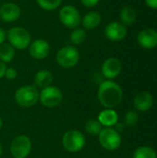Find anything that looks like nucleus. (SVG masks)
Instances as JSON below:
<instances>
[{
  "label": "nucleus",
  "mask_w": 157,
  "mask_h": 158,
  "mask_svg": "<svg viewBox=\"0 0 157 158\" xmlns=\"http://www.w3.org/2000/svg\"><path fill=\"white\" fill-rule=\"evenodd\" d=\"M102 21V16L98 11H90L86 13L81 19V24L83 29L86 30H94L97 28Z\"/></svg>",
  "instance_id": "nucleus-17"
},
{
  "label": "nucleus",
  "mask_w": 157,
  "mask_h": 158,
  "mask_svg": "<svg viewBox=\"0 0 157 158\" xmlns=\"http://www.w3.org/2000/svg\"><path fill=\"white\" fill-rule=\"evenodd\" d=\"M137 18V13L134 8L131 6H124L119 13V19L120 22L124 24L125 26L131 25L134 23Z\"/></svg>",
  "instance_id": "nucleus-19"
},
{
  "label": "nucleus",
  "mask_w": 157,
  "mask_h": 158,
  "mask_svg": "<svg viewBox=\"0 0 157 158\" xmlns=\"http://www.w3.org/2000/svg\"><path fill=\"white\" fill-rule=\"evenodd\" d=\"M2 127H3V119H2V118L0 117V131L2 130Z\"/></svg>",
  "instance_id": "nucleus-32"
},
{
  "label": "nucleus",
  "mask_w": 157,
  "mask_h": 158,
  "mask_svg": "<svg viewBox=\"0 0 157 158\" xmlns=\"http://www.w3.org/2000/svg\"><path fill=\"white\" fill-rule=\"evenodd\" d=\"M2 153H3V146H2V144H1V143H0V157H1V156H2Z\"/></svg>",
  "instance_id": "nucleus-33"
},
{
  "label": "nucleus",
  "mask_w": 157,
  "mask_h": 158,
  "mask_svg": "<svg viewBox=\"0 0 157 158\" xmlns=\"http://www.w3.org/2000/svg\"><path fill=\"white\" fill-rule=\"evenodd\" d=\"M97 97L100 104L105 108H115L118 106L123 98L122 88L116 81L106 80L99 84Z\"/></svg>",
  "instance_id": "nucleus-1"
},
{
  "label": "nucleus",
  "mask_w": 157,
  "mask_h": 158,
  "mask_svg": "<svg viewBox=\"0 0 157 158\" xmlns=\"http://www.w3.org/2000/svg\"><path fill=\"white\" fill-rule=\"evenodd\" d=\"M86 143V139L81 131L72 129L66 131L62 137V145L69 153H79Z\"/></svg>",
  "instance_id": "nucleus-5"
},
{
  "label": "nucleus",
  "mask_w": 157,
  "mask_h": 158,
  "mask_svg": "<svg viewBox=\"0 0 157 158\" xmlns=\"http://www.w3.org/2000/svg\"><path fill=\"white\" fill-rule=\"evenodd\" d=\"M114 127H116L115 129H116L118 132H119V131H122L124 130V125H123L122 123H118V122Z\"/></svg>",
  "instance_id": "nucleus-31"
},
{
  "label": "nucleus",
  "mask_w": 157,
  "mask_h": 158,
  "mask_svg": "<svg viewBox=\"0 0 157 158\" xmlns=\"http://www.w3.org/2000/svg\"><path fill=\"white\" fill-rule=\"evenodd\" d=\"M103 126L101 125V123L97 120V118H92L89 119L86 123H85V131L89 135L92 136H98L99 133L101 132V131L103 130Z\"/></svg>",
  "instance_id": "nucleus-22"
},
{
  "label": "nucleus",
  "mask_w": 157,
  "mask_h": 158,
  "mask_svg": "<svg viewBox=\"0 0 157 158\" xmlns=\"http://www.w3.org/2000/svg\"><path fill=\"white\" fill-rule=\"evenodd\" d=\"M6 68H7V67H6V63H4L3 61H1V60H0V79L4 78Z\"/></svg>",
  "instance_id": "nucleus-29"
},
{
  "label": "nucleus",
  "mask_w": 157,
  "mask_h": 158,
  "mask_svg": "<svg viewBox=\"0 0 157 158\" xmlns=\"http://www.w3.org/2000/svg\"><path fill=\"white\" fill-rule=\"evenodd\" d=\"M153 104H154L153 95L149 92H145V91L137 94L133 101L134 107L138 111H142V112L148 111L149 109H151Z\"/></svg>",
  "instance_id": "nucleus-15"
},
{
  "label": "nucleus",
  "mask_w": 157,
  "mask_h": 158,
  "mask_svg": "<svg viewBox=\"0 0 157 158\" xmlns=\"http://www.w3.org/2000/svg\"><path fill=\"white\" fill-rule=\"evenodd\" d=\"M139 45L144 49H154L157 46V31L154 28L142 30L137 36Z\"/></svg>",
  "instance_id": "nucleus-14"
},
{
  "label": "nucleus",
  "mask_w": 157,
  "mask_h": 158,
  "mask_svg": "<svg viewBox=\"0 0 157 158\" xmlns=\"http://www.w3.org/2000/svg\"><path fill=\"white\" fill-rule=\"evenodd\" d=\"M100 145L106 151H116L121 145L120 133L115 128H103L98 135Z\"/></svg>",
  "instance_id": "nucleus-6"
},
{
  "label": "nucleus",
  "mask_w": 157,
  "mask_h": 158,
  "mask_svg": "<svg viewBox=\"0 0 157 158\" xmlns=\"http://www.w3.org/2000/svg\"><path fill=\"white\" fill-rule=\"evenodd\" d=\"M6 80L8 81H12L15 80L18 77V71L17 69H15L14 68H6V72H5V76H4Z\"/></svg>",
  "instance_id": "nucleus-26"
},
{
  "label": "nucleus",
  "mask_w": 157,
  "mask_h": 158,
  "mask_svg": "<svg viewBox=\"0 0 157 158\" xmlns=\"http://www.w3.org/2000/svg\"><path fill=\"white\" fill-rule=\"evenodd\" d=\"M60 22L68 29L78 28L81 22V16L78 8L72 5H67L60 8L58 13Z\"/></svg>",
  "instance_id": "nucleus-8"
},
{
  "label": "nucleus",
  "mask_w": 157,
  "mask_h": 158,
  "mask_svg": "<svg viewBox=\"0 0 157 158\" xmlns=\"http://www.w3.org/2000/svg\"><path fill=\"white\" fill-rule=\"evenodd\" d=\"M122 70V65L118 58L108 57L105 59L101 67V72L106 80L116 79Z\"/></svg>",
  "instance_id": "nucleus-12"
},
{
  "label": "nucleus",
  "mask_w": 157,
  "mask_h": 158,
  "mask_svg": "<svg viewBox=\"0 0 157 158\" xmlns=\"http://www.w3.org/2000/svg\"><path fill=\"white\" fill-rule=\"evenodd\" d=\"M148 7L152 9H157V0H144Z\"/></svg>",
  "instance_id": "nucleus-28"
},
{
  "label": "nucleus",
  "mask_w": 157,
  "mask_h": 158,
  "mask_svg": "<svg viewBox=\"0 0 157 158\" xmlns=\"http://www.w3.org/2000/svg\"><path fill=\"white\" fill-rule=\"evenodd\" d=\"M32 143L26 135H18L10 143V153L13 158H26L31 151Z\"/></svg>",
  "instance_id": "nucleus-9"
},
{
  "label": "nucleus",
  "mask_w": 157,
  "mask_h": 158,
  "mask_svg": "<svg viewBox=\"0 0 157 158\" xmlns=\"http://www.w3.org/2000/svg\"><path fill=\"white\" fill-rule=\"evenodd\" d=\"M62 100V91L56 86L50 85L39 92V101L43 106L47 108H54L58 106L61 104Z\"/></svg>",
  "instance_id": "nucleus-7"
},
{
  "label": "nucleus",
  "mask_w": 157,
  "mask_h": 158,
  "mask_svg": "<svg viewBox=\"0 0 157 158\" xmlns=\"http://www.w3.org/2000/svg\"><path fill=\"white\" fill-rule=\"evenodd\" d=\"M0 6H1V0H0Z\"/></svg>",
  "instance_id": "nucleus-34"
},
{
  "label": "nucleus",
  "mask_w": 157,
  "mask_h": 158,
  "mask_svg": "<svg viewBox=\"0 0 157 158\" xmlns=\"http://www.w3.org/2000/svg\"><path fill=\"white\" fill-rule=\"evenodd\" d=\"M21 10L18 4L6 2L0 6V19L6 23H11L19 19Z\"/></svg>",
  "instance_id": "nucleus-13"
},
{
  "label": "nucleus",
  "mask_w": 157,
  "mask_h": 158,
  "mask_svg": "<svg viewBox=\"0 0 157 158\" xmlns=\"http://www.w3.org/2000/svg\"><path fill=\"white\" fill-rule=\"evenodd\" d=\"M29 55L35 60H43L50 54V44L43 39H36L32 41L29 47Z\"/></svg>",
  "instance_id": "nucleus-11"
},
{
  "label": "nucleus",
  "mask_w": 157,
  "mask_h": 158,
  "mask_svg": "<svg viewBox=\"0 0 157 158\" xmlns=\"http://www.w3.org/2000/svg\"><path fill=\"white\" fill-rule=\"evenodd\" d=\"M105 36L111 42H119L126 38L128 30L127 27L118 21H112L108 23L104 31Z\"/></svg>",
  "instance_id": "nucleus-10"
},
{
  "label": "nucleus",
  "mask_w": 157,
  "mask_h": 158,
  "mask_svg": "<svg viewBox=\"0 0 157 158\" xmlns=\"http://www.w3.org/2000/svg\"><path fill=\"white\" fill-rule=\"evenodd\" d=\"M80 1L85 7H88V8L94 7L100 2V0H80Z\"/></svg>",
  "instance_id": "nucleus-27"
},
{
  "label": "nucleus",
  "mask_w": 157,
  "mask_h": 158,
  "mask_svg": "<svg viewBox=\"0 0 157 158\" xmlns=\"http://www.w3.org/2000/svg\"><path fill=\"white\" fill-rule=\"evenodd\" d=\"M6 38L10 44L17 50L27 49L31 43V36L29 31L21 26H15L6 31Z\"/></svg>",
  "instance_id": "nucleus-2"
},
{
  "label": "nucleus",
  "mask_w": 157,
  "mask_h": 158,
  "mask_svg": "<svg viewBox=\"0 0 157 158\" xmlns=\"http://www.w3.org/2000/svg\"><path fill=\"white\" fill-rule=\"evenodd\" d=\"M54 81V76L52 72L48 69H41L34 75V86L38 89H43L52 85Z\"/></svg>",
  "instance_id": "nucleus-18"
},
{
  "label": "nucleus",
  "mask_w": 157,
  "mask_h": 158,
  "mask_svg": "<svg viewBox=\"0 0 157 158\" xmlns=\"http://www.w3.org/2000/svg\"><path fill=\"white\" fill-rule=\"evenodd\" d=\"M138 120H139V115L134 110L128 111L125 115V118H124V122L129 127H132V126L136 125Z\"/></svg>",
  "instance_id": "nucleus-25"
},
{
  "label": "nucleus",
  "mask_w": 157,
  "mask_h": 158,
  "mask_svg": "<svg viewBox=\"0 0 157 158\" xmlns=\"http://www.w3.org/2000/svg\"><path fill=\"white\" fill-rule=\"evenodd\" d=\"M36 3L42 9L52 11L60 6L62 0H36Z\"/></svg>",
  "instance_id": "nucleus-24"
},
{
  "label": "nucleus",
  "mask_w": 157,
  "mask_h": 158,
  "mask_svg": "<svg viewBox=\"0 0 157 158\" xmlns=\"http://www.w3.org/2000/svg\"><path fill=\"white\" fill-rule=\"evenodd\" d=\"M133 158H157V154L152 147L141 146L134 151Z\"/></svg>",
  "instance_id": "nucleus-23"
},
{
  "label": "nucleus",
  "mask_w": 157,
  "mask_h": 158,
  "mask_svg": "<svg viewBox=\"0 0 157 158\" xmlns=\"http://www.w3.org/2000/svg\"><path fill=\"white\" fill-rule=\"evenodd\" d=\"M80 52L78 48L72 44L61 47L56 55V61L58 66L63 69L74 68L80 61Z\"/></svg>",
  "instance_id": "nucleus-4"
},
{
  "label": "nucleus",
  "mask_w": 157,
  "mask_h": 158,
  "mask_svg": "<svg viewBox=\"0 0 157 158\" xmlns=\"http://www.w3.org/2000/svg\"><path fill=\"white\" fill-rule=\"evenodd\" d=\"M86 38H87L86 31L84 29H81V28L73 29V31H71L70 36H69L70 43L74 46H78V45L82 44L86 41Z\"/></svg>",
  "instance_id": "nucleus-21"
},
{
  "label": "nucleus",
  "mask_w": 157,
  "mask_h": 158,
  "mask_svg": "<svg viewBox=\"0 0 157 158\" xmlns=\"http://www.w3.org/2000/svg\"><path fill=\"white\" fill-rule=\"evenodd\" d=\"M97 120L104 128H113L118 122V114L113 108H105L99 113Z\"/></svg>",
  "instance_id": "nucleus-16"
},
{
  "label": "nucleus",
  "mask_w": 157,
  "mask_h": 158,
  "mask_svg": "<svg viewBox=\"0 0 157 158\" xmlns=\"http://www.w3.org/2000/svg\"><path fill=\"white\" fill-rule=\"evenodd\" d=\"M0 20H1V19H0Z\"/></svg>",
  "instance_id": "nucleus-35"
},
{
  "label": "nucleus",
  "mask_w": 157,
  "mask_h": 158,
  "mask_svg": "<svg viewBox=\"0 0 157 158\" xmlns=\"http://www.w3.org/2000/svg\"><path fill=\"white\" fill-rule=\"evenodd\" d=\"M14 99L19 106L29 108L38 103L39 91L34 85H24L15 92Z\"/></svg>",
  "instance_id": "nucleus-3"
},
{
  "label": "nucleus",
  "mask_w": 157,
  "mask_h": 158,
  "mask_svg": "<svg viewBox=\"0 0 157 158\" xmlns=\"http://www.w3.org/2000/svg\"><path fill=\"white\" fill-rule=\"evenodd\" d=\"M15 48L8 43H4L0 45V60L4 63H9L15 56Z\"/></svg>",
  "instance_id": "nucleus-20"
},
{
  "label": "nucleus",
  "mask_w": 157,
  "mask_h": 158,
  "mask_svg": "<svg viewBox=\"0 0 157 158\" xmlns=\"http://www.w3.org/2000/svg\"><path fill=\"white\" fill-rule=\"evenodd\" d=\"M6 39V31L0 28V45L5 43V40Z\"/></svg>",
  "instance_id": "nucleus-30"
}]
</instances>
